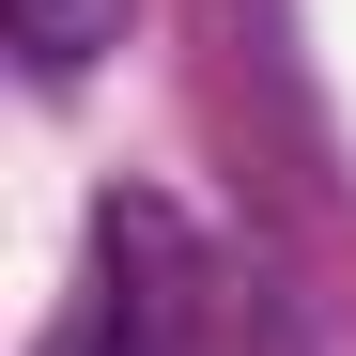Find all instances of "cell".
I'll return each mask as SVG.
<instances>
[{
    "label": "cell",
    "instance_id": "1",
    "mask_svg": "<svg viewBox=\"0 0 356 356\" xmlns=\"http://www.w3.org/2000/svg\"><path fill=\"white\" fill-rule=\"evenodd\" d=\"M0 16H16L31 78H78V63H108V47H124V0H0Z\"/></svg>",
    "mask_w": 356,
    "mask_h": 356
},
{
    "label": "cell",
    "instance_id": "2",
    "mask_svg": "<svg viewBox=\"0 0 356 356\" xmlns=\"http://www.w3.org/2000/svg\"><path fill=\"white\" fill-rule=\"evenodd\" d=\"M155 325H170V294H124V279H93V294H78V325L47 341V356H155Z\"/></svg>",
    "mask_w": 356,
    "mask_h": 356
}]
</instances>
